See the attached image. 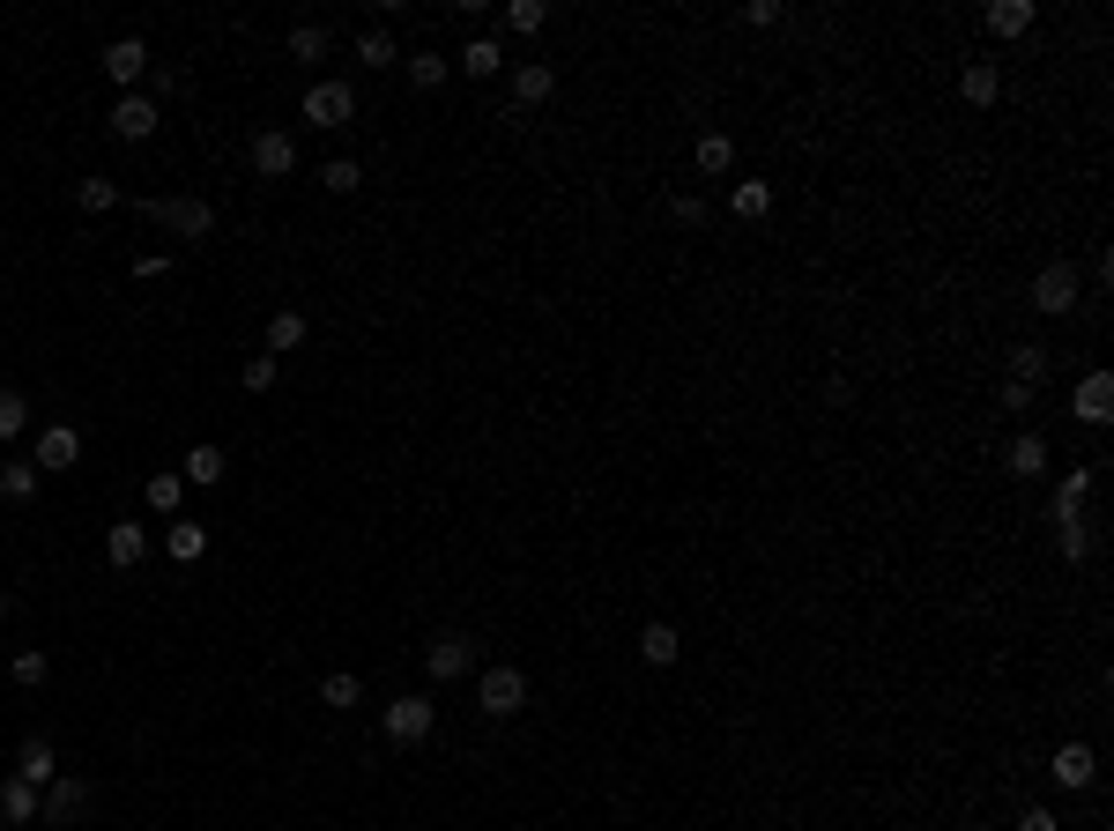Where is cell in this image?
Returning a JSON list of instances; mask_svg holds the SVG:
<instances>
[{
	"mask_svg": "<svg viewBox=\"0 0 1114 831\" xmlns=\"http://www.w3.org/2000/svg\"><path fill=\"white\" fill-rule=\"evenodd\" d=\"M164 550H172V564H201L208 557V527H201V520H172V527H164Z\"/></svg>",
	"mask_w": 1114,
	"mask_h": 831,
	"instance_id": "13",
	"label": "cell"
},
{
	"mask_svg": "<svg viewBox=\"0 0 1114 831\" xmlns=\"http://www.w3.org/2000/svg\"><path fill=\"white\" fill-rule=\"evenodd\" d=\"M505 23H513V30H528V38H535V30L550 23V0H513V8H505Z\"/></svg>",
	"mask_w": 1114,
	"mask_h": 831,
	"instance_id": "35",
	"label": "cell"
},
{
	"mask_svg": "<svg viewBox=\"0 0 1114 831\" xmlns=\"http://www.w3.org/2000/svg\"><path fill=\"white\" fill-rule=\"evenodd\" d=\"M112 134L120 142H149L156 134V98H120L112 104Z\"/></svg>",
	"mask_w": 1114,
	"mask_h": 831,
	"instance_id": "10",
	"label": "cell"
},
{
	"mask_svg": "<svg viewBox=\"0 0 1114 831\" xmlns=\"http://www.w3.org/2000/svg\"><path fill=\"white\" fill-rule=\"evenodd\" d=\"M0 497H16V505H30V497H38V461H16V468H0Z\"/></svg>",
	"mask_w": 1114,
	"mask_h": 831,
	"instance_id": "26",
	"label": "cell"
},
{
	"mask_svg": "<svg viewBox=\"0 0 1114 831\" xmlns=\"http://www.w3.org/2000/svg\"><path fill=\"white\" fill-rule=\"evenodd\" d=\"M74 201L98 216V208H120V186H112V178H74Z\"/></svg>",
	"mask_w": 1114,
	"mask_h": 831,
	"instance_id": "29",
	"label": "cell"
},
{
	"mask_svg": "<svg viewBox=\"0 0 1114 831\" xmlns=\"http://www.w3.org/2000/svg\"><path fill=\"white\" fill-rule=\"evenodd\" d=\"M320 52H327V30L320 23H297L290 30V60H320Z\"/></svg>",
	"mask_w": 1114,
	"mask_h": 831,
	"instance_id": "37",
	"label": "cell"
},
{
	"mask_svg": "<svg viewBox=\"0 0 1114 831\" xmlns=\"http://www.w3.org/2000/svg\"><path fill=\"white\" fill-rule=\"evenodd\" d=\"M989 30H995V38H1018V30H1033V0H995V8H989Z\"/></svg>",
	"mask_w": 1114,
	"mask_h": 831,
	"instance_id": "21",
	"label": "cell"
},
{
	"mask_svg": "<svg viewBox=\"0 0 1114 831\" xmlns=\"http://www.w3.org/2000/svg\"><path fill=\"white\" fill-rule=\"evenodd\" d=\"M23 423H30V401H23L16 387H0V439H16Z\"/></svg>",
	"mask_w": 1114,
	"mask_h": 831,
	"instance_id": "31",
	"label": "cell"
},
{
	"mask_svg": "<svg viewBox=\"0 0 1114 831\" xmlns=\"http://www.w3.org/2000/svg\"><path fill=\"white\" fill-rule=\"evenodd\" d=\"M423 668H431L439 684H453V676H469V668H476V646L461 632H439L431 646H423Z\"/></svg>",
	"mask_w": 1114,
	"mask_h": 831,
	"instance_id": "5",
	"label": "cell"
},
{
	"mask_svg": "<svg viewBox=\"0 0 1114 831\" xmlns=\"http://www.w3.org/2000/svg\"><path fill=\"white\" fill-rule=\"evenodd\" d=\"M82 809H90V787L74 780V772H60V780L45 787V817H52V824H74Z\"/></svg>",
	"mask_w": 1114,
	"mask_h": 831,
	"instance_id": "11",
	"label": "cell"
},
{
	"mask_svg": "<svg viewBox=\"0 0 1114 831\" xmlns=\"http://www.w3.org/2000/svg\"><path fill=\"white\" fill-rule=\"evenodd\" d=\"M320 698H327L335 712H349L357 698H365V684H357V676H327V684H320Z\"/></svg>",
	"mask_w": 1114,
	"mask_h": 831,
	"instance_id": "36",
	"label": "cell"
},
{
	"mask_svg": "<svg viewBox=\"0 0 1114 831\" xmlns=\"http://www.w3.org/2000/svg\"><path fill=\"white\" fill-rule=\"evenodd\" d=\"M357 60H365V68H395V38H387V30H365V38H357Z\"/></svg>",
	"mask_w": 1114,
	"mask_h": 831,
	"instance_id": "33",
	"label": "cell"
},
{
	"mask_svg": "<svg viewBox=\"0 0 1114 831\" xmlns=\"http://www.w3.org/2000/svg\"><path fill=\"white\" fill-rule=\"evenodd\" d=\"M1070 305H1077V268H1070V260H1047V268L1033 275V312L1063 319Z\"/></svg>",
	"mask_w": 1114,
	"mask_h": 831,
	"instance_id": "2",
	"label": "cell"
},
{
	"mask_svg": "<svg viewBox=\"0 0 1114 831\" xmlns=\"http://www.w3.org/2000/svg\"><path fill=\"white\" fill-rule=\"evenodd\" d=\"M0 817H8V824H30V817H38V787L8 772V780H0Z\"/></svg>",
	"mask_w": 1114,
	"mask_h": 831,
	"instance_id": "17",
	"label": "cell"
},
{
	"mask_svg": "<svg viewBox=\"0 0 1114 831\" xmlns=\"http://www.w3.org/2000/svg\"><path fill=\"white\" fill-rule=\"evenodd\" d=\"M104 557L120 564V572H134V564L149 557V535H142V527H134V520H120V527L104 535Z\"/></svg>",
	"mask_w": 1114,
	"mask_h": 831,
	"instance_id": "16",
	"label": "cell"
},
{
	"mask_svg": "<svg viewBox=\"0 0 1114 831\" xmlns=\"http://www.w3.org/2000/svg\"><path fill=\"white\" fill-rule=\"evenodd\" d=\"M1040 468H1047V445H1040L1033 431H1025V439H1011V475H1040Z\"/></svg>",
	"mask_w": 1114,
	"mask_h": 831,
	"instance_id": "30",
	"label": "cell"
},
{
	"mask_svg": "<svg viewBox=\"0 0 1114 831\" xmlns=\"http://www.w3.org/2000/svg\"><path fill=\"white\" fill-rule=\"evenodd\" d=\"M409 82H417V90H439V82H446V60H439V52H417V60H409Z\"/></svg>",
	"mask_w": 1114,
	"mask_h": 831,
	"instance_id": "38",
	"label": "cell"
},
{
	"mask_svg": "<svg viewBox=\"0 0 1114 831\" xmlns=\"http://www.w3.org/2000/svg\"><path fill=\"white\" fill-rule=\"evenodd\" d=\"M728 164H736V142H728V134H706V142H698V172H728Z\"/></svg>",
	"mask_w": 1114,
	"mask_h": 831,
	"instance_id": "34",
	"label": "cell"
},
{
	"mask_svg": "<svg viewBox=\"0 0 1114 831\" xmlns=\"http://www.w3.org/2000/svg\"><path fill=\"white\" fill-rule=\"evenodd\" d=\"M0 616H8V594H0Z\"/></svg>",
	"mask_w": 1114,
	"mask_h": 831,
	"instance_id": "47",
	"label": "cell"
},
{
	"mask_svg": "<svg viewBox=\"0 0 1114 831\" xmlns=\"http://www.w3.org/2000/svg\"><path fill=\"white\" fill-rule=\"evenodd\" d=\"M1114 416V371H1092L1077 387V423H1107Z\"/></svg>",
	"mask_w": 1114,
	"mask_h": 831,
	"instance_id": "12",
	"label": "cell"
},
{
	"mask_svg": "<svg viewBox=\"0 0 1114 831\" xmlns=\"http://www.w3.org/2000/svg\"><path fill=\"white\" fill-rule=\"evenodd\" d=\"M431 720H439V712H431V698H395V706L379 712L387 742H423V735H431Z\"/></svg>",
	"mask_w": 1114,
	"mask_h": 831,
	"instance_id": "4",
	"label": "cell"
},
{
	"mask_svg": "<svg viewBox=\"0 0 1114 831\" xmlns=\"http://www.w3.org/2000/svg\"><path fill=\"white\" fill-rule=\"evenodd\" d=\"M1085 490H1092V468H1070L1063 483H1055V520H1077V505H1085Z\"/></svg>",
	"mask_w": 1114,
	"mask_h": 831,
	"instance_id": "22",
	"label": "cell"
},
{
	"mask_svg": "<svg viewBox=\"0 0 1114 831\" xmlns=\"http://www.w3.org/2000/svg\"><path fill=\"white\" fill-rule=\"evenodd\" d=\"M965 831H995V824H965Z\"/></svg>",
	"mask_w": 1114,
	"mask_h": 831,
	"instance_id": "46",
	"label": "cell"
},
{
	"mask_svg": "<svg viewBox=\"0 0 1114 831\" xmlns=\"http://www.w3.org/2000/svg\"><path fill=\"white\" fill-rule=\"evenodd\" d=\"M357 178H365V172H357L349 156H335V164L320 172V186H327V194H357Z\"/></svg>",
	"mask_w": 1114,
	"mask_h": 831,
	"instance_id": "39",
	"label": "cell"
},
{
	"mask_svg": "<svg viewBox=\"0 0 1114 831\" xmlns=\"http://www.w3.org/2000/svg\"><path fill=\"white\" fill-rule=\"evenodd\" d=\"M640 654H646V668H668V660H676V624H646Z\"/></svg>",
	"mask_w": 1114,
	"mask_h": 831,
	"instance_id": "24",
	"label": "cell"
},
{
	"mask_svg": "<svg viewBox=\"0 0 1114 831\" xmlns=\"http://www.w3.org/2000/svg\"><path fill=\"white\" fill-rule=\"evenodd\" d=\"M461 68H469V74H498V68H505V52H498L491 38H469V52H461Z\"/></svg>",
	"mask_w": 1114,
	"mask_h": 831,
	"instance_id": "32",
	"label": "cell"
},
{
	"mask_svg": "<svg viewBox=\"0 0 1114 831\" xmlns=\"http://www.w3.org/2000/svg\"><path fill=\"white\" fill-rule=\"evenodd\" d=\"M45 668H52L45 654H16V684H23V690H38V684H45Z\"/></svg>",
	"mask_w": 1114,
	"mask_h": 831,
	"instance_id": "42",
	"label": "cell"
},
{
	"mask_svg": "<svg viewBox=\"0 0 1114 831\" xmlns=\"http://www.w3.org/2000/svg\"><path fill=\"white\" fill-rule=\"evenodd\" d=\"M223 468H231V461H223V445H194V453H186V483L216 490V483H223Z\"/></svg>",
	"mask_w": 1114,
	"mask_h": 831,
	"instance_id": "20",
	"label": "cell"
},
{
	"mask_svg": "<svg viewBox=\"0 0 1114 831\" xmlns=\"http://www.w3.org/2000/svg\"><path fill=\"white\" fill-rule=\"evenodd\" d=\"M74 461H82V431H74V423H52V431H38V475H45V468H52V475H68Z\"/></svg>",
	"mask_w": 1114,
	"mask_h": 831,
	"instance_id": "6",
	"label": "cell"
},
{
	"mask_svg": "<svg viewBox=\"0 0 1114 831\" xmlns=\"http://www.w3.org/2000/svg\"><path fill=\"white\" fill-rule=\"evenodd\" d=\"M668 216L684 223V230H698V223H706V201H692V194H676V201H668Z\"/></svg>",
	"mask_w": 1114,
	"mask_h": 831,
	"instance_id": "43",
	"label": "cell"
},
{
	"mask_svg": "<svg viewBox=\"0 0 1114 831\" xmlns=\"http://www.w3.org/2000/svg\"><path fill=\"white\" fill-rule=\"evenodd\" d=\"M1018 831H1055V809H1025V817H1018Z\"/></svg>",
	"mask_w": 1114,
	"mask_h": 831,
	"instance_id": "45",
	"label": "cell"
},
{
	"mask_svg": "<svg viewBox=\"0 0 1114 831\" xmlns=\"http://www.w3.org/2000/svg\"><path fill=\"white\" fill-rule=\"evenodd\" d=\"M476 706L491 712V720H513V712L528 706V676H520L513 660H491V668L476 676Z\"/></svg>",
	"mask_w": 1114,
	"mask_h": 831,
	"instance_id": "1",
	"label": "cell"
},
{
	"mask_svg": "<svg viewBox=\"0 0 1114 831\" xmlns=\"http://www.w3.org/2000/svg\"><path fill=\"white\" fill-rule=\"evenodd\" d=\"M1003 409H1011V416H1025V409H1033V387H1018V379H1003Z\"/></svg>",
	"mask_w": 1114,
	"mask_h": 831,
	"instance_id": "44",
	"label": "cell"
},
{
	"mask_svg": "<svg viewBox=\"0 0 1114 831\" xmlns=\"http://www.w3.org/2000/svg\"><path fill=\"white\" fill-rule=\"evenodd\" d=\"M16 780H30V787H52V780H60V750H52L45 735H30L23 750H16Z\"/></svg>",
	"mask_w": 1114,
	"mask_h": 831,
	"instance_id": "9",
	"label": "cell"
},
{
	"mask_svg": "<svg viewBox=\"0 0 1114 831\" xmlns=\"http://www.w3.org/2000/svg\"><path fill=\"white\" fill-rule=\"evenodd\" d=\"M238 387H246V393H268V387H275V357H246Z\"/></svg>",
	"mask_w": 1114,
	"mask_h": 831,
	"instance_id": "41",
	"label": "cell"
},
{
	"mask_svg": "<svg viewBox=\"0 0 1114 831\" xmlns=\"http://www.w3.org/2000/svg\"><path fill=\"white\" fill-rule=\"evenodd\" d=\"M995 90H1003V74H995L989 60H973V68L959 74V98H965V104H995Z\"/></svg>",
	"mask_w": 1114,
	"mask_h": 831,
	"instance_id": "19",
	"label": "cell"
},
{
	"mask_svg": "<svg viewBox=\"0 0 1114 831\" xmlns=\"http://www.w3.org/2000/svg\"><path fill=\"white\" fill-rule=\"evenodd\" d=\"M1011 379H1018V387H1040V379H1047V349H1040V342H1018V349H1011Z\"/></svg>",
	"mask_w": 1114,
	"mask_h": 831,
	"instance_id": "23",
	"label": "cell"
},
{
	"mask_svg": "<svg viewBox=\"0 0 1114 831\" xmlns=\"http://www.w3.org/2000/svg\"><path fill=\"white\" fill-rule=\"evenodd\" d=\"M1047 772H1055L1063 787H1092L1100 780V772H1092V742H1063V750L1047 758Z\"/></svg>",
	"mask_w": 1114,
	"mask_h": 831,
	"instance_id": "14",
	"label": "cell"
},
{
	"mask_svg": "<svg viewBox=\"0 0 1114 831\" xmlns=\"http://www.w3.org/2000/svg\"><path fill=\"white\" fill-rule=\"evenodd\" d=\"M550 98H558V74H550V68H520L513 74V104L535 112V104H550Z\"/></svg>",
	"mask_w": 1114,
	"mask_h": 831,
	"instance_id": "18",
	"label": "cell"
},
{
	"mask_svg": "<svg viewBox=\"0 0 1114 831\" xmlns=\"http://www.w3.org/2000/svg\"><path fill=\"white\" fill-rule=\"evenodd\" d=\"M728 208H736L743 223H758V216H766V208H773V186H766V178H743V186H736V201H728Z\"/></svg>",
	"mask_w": 1114,
	"mask_h": 831,
	"instance_id": "25",
	"label": "cell"
},
{
	"mask_svg": "<svg viewBox=\"0 0 1114 831\" xmlns=\"http://www.w3.org/2000/svg\"><path fill=\"white\" fill-rule=\"evenodd\" d=\"M149 216L164 223V230H178V238H208V230H216V208H208V201H194V194H178V201H156Z\"/></svg>",
	"mask_w": 1114,
	"mask_h": 831,
	"instance_id": "3",
	"label": "cell"
},
{
	"mask_svg": "<svg viewBox=\"0 0 1114 831\" xmlns=\"http://www.w3.org/2000/svg\"><path fill=\"white\" fill-rule=\"evenodd\" d=\"M178 490H186V475H149L142 497L156 505V513H172V520H178Z\"/></svg>",
	"mask_w": 1114,
	"mask_h": 831,
	"instance_id": "28",
	"label": "cell"
},
{
	"mask_svg": "<svg viewBox=\"0 0 1114 831\" xmlns=\"http://www.w3.org/2000/svg\"><path fill=\"white\" fill-rule=\"evenodd\" d=\"M253 172H260V178H290L297 172V142H290V134H275V126H268V134H253Z\"/></svg>",
	"mask_w": 1114,
	"mask_h": 831,
	"instance_id": "7",
	"label": "cell"
},
{
	"mask_svg": "<svg viewBox=\"0 0 1114 831\" xmlns=\"http://www.w3.org/2000/svg\"><path fill=\"white\" fill-rule=\"evenodd\" d=\"M305 342V312H275L268 319V357H283V349Z\"/></svg>",
	"mask_w": 1114,
	"mask_h": 831,
	"instance_id": "27",
	"label": "cell"
},
{
	"mask_svg": "<svg viewBox=\"0 0 1114 831\" xmlns=\"http://www.w3.org/2000/svg\"><path fill=\"white\" fill-rule=\"evenodd\" d=\"M349 112H357L349 82H320V90L305 98V120H313V126H349Z\"/></svg>",
	"mask_w": 1114,
	"mask_h": 831,
	"instance_id": "8",
	"label": "cell"
},
{
	"mask_svg": "<svg viewBox=\"0 0 1114 831\" xmlns=\"http://www.w3.org/2000/svg\"><path fill=\"white\" fill-rule=\"evenodd\" d=\"M1055 527H1063V557H1070V564H1085V557H1092V535H1085V520H1055Z\"/></svg>",
	"mask_w": 1114,
	"mask_h": 831,
	"instance_id": "40",
	"label": "cell"
},
{
	"mask_svg": "<svg viewBox=\"0 0 1114 831\" xmlns=\"http://www.w3.org/2000/svg\"><path fill=\"white\" fill-rule=\"evenodd\" d=\"M142 68H149V45H142V38H112V45H104V74H112V82H134Z\"/></svg>",
	"mask_w": 1114,
	"mask_h": 831,
	"instance_id": "15",
	"label": "cell"
}]
</instances>
